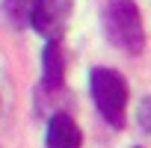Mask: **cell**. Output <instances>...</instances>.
<instances>
[{"label":"cell","instance_id":"obj_1","mask_svg":"<svg viewBox=\"0 0 151 148\" xmlns=\"http://www.w3.org/2000/svg\"><path fill=\"white\" fill-rule=\"evenodd\" d=\"M104 30L110 42L130 56H136L145 47V33H142L139 9L133 0H110V6L104 12Z\"/></svg>","mask_w":151,"mask_h":148},{"label":"cell","instance_id":"obj_2","mask_svg":"<svg viewBox=\"0 0 151 148\" xmlns=\"http://www.w3.org/2000/svg\"><path fill=\"white\" fill-rule=\"evenodd\" d=\"M89 83H92V98H95V107L101 110V116L113 127H122L124 124V104H127L124 77L113 68H92Z\"/></svg>","mask_w":151,"mask_h":148},{"label":"cell","instance_id":"obj_3","mask_svg":"<svg viewBox=\"0 0 151 148\" xmlns=\"http://www.w3.org/2000/svg\"><path fill=\"white\" fill-rule=\"evenodd\" d=\"M68 15H71V0H39L33 6L30 21L36 33H42L45 39H59L68 24Z\"/></svg>","mask_w":151,"mask_h":148},{"label":"cell","instance_id":"obj_4","mask_svg":"<svg viewBox=\"0 0 151 148\" xmlns=\"http://www.w3.org/2000/svg\"><path fill=\"white\" fill-rule=\"evenodd\" d=\"M83 133L65 113H56L47 124V148H80Z\"/></svg>","mask_w":151,"mask_h":148},{"label":"cell","instance_id":"obj_5","mask_svg":"<svg viewBox=\"0 0 151 148\" xmlns=\"http://www.w3.org/2000/svg\"><path fill=\"white\" fill-rule=\"evenodd\" d=\"M45 89H59L62 86V74H65V56H62V45L59 39H47L45 47Z\"/></svg>","mask_w":151,"mask_h":148}]
</instances>
